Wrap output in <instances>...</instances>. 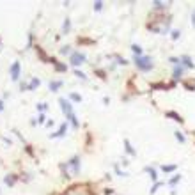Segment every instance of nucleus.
<instances>
[{
	"label": "nucleus",
	"instance_id": "9d476101",
	"mask_svg": "<svg viewBox=\"0 0 195 195\" xmlns=\"http://www.w3.org/2000/svg\"><path fill=\"white\" fill-rule=\"evenodd\" d=\"M124 147H126V152H128V155H131V156H135V155H137V151L131 147L130 140H124Z\"/></svg>",
	"mask_w": 195,
	"mask_h": 195
},
{
	"label": "nucleus",
	"instance_id": "f3484780",
	"mask_svg": "<svg viewBox=\"0 0 195 195\" xmlns=\"http://www.w3.org/2000/svg\"><path fill=\"white\" fill-rule=\"evenodd\" d=\"M69 98L73 99L75 103H80V101H82V96H80V94H75V92H73V94H69Z\"/></svg>",
	"mask_w": 195,
	"mask_h": 195
},
{
	"label": "nucleus",
	"instance_id": "f257e3e1",
	"mask_svg": "<svg viewBox=\"0 0 195 195\" xmlns=\"http://www.w3.org/2000/svg\"><path fill=\"white\" fill-rule=\"evenodd\" d=\"M59 103H60V108H62V112L66 114V117L71 121V124H73V128H78V121H76L75 112H73V105H71L69 101H66L64 98H60V99H59Z\"/></svg>",
	"mask_w": 195,
	"mask_h": 195
},
{
	"label": "nucleus",
	"instance_id": "1a4fd4ad",
	"mask_svg": "<svg viewBox=\"0 0 195 195\" xmlns=\"http://www.w3.org/2000/svg\"><path fill=\"white\" fill-rule=\"evenodd\" d=\"M60 87H62V82H60V80H53V82H50V90H52V92L59 90Z\"/></svg>",
	"mask_w": 195,
	"mask_h": 195
},
{
	"label": "nucleus",
	"instance_id": "423d86ee",
	"mask_svg": "<svg viewBox=\"0 0 195 195\" xmlns=\"http://www.w3.org/2000/svg\"><path fill=\"white\" fill-rule=\"evenodd\" d=\"M66 131H67V122H64V124H60V128L57 130V133H52V138H57V137H64L66 135Z\"/></svg>",
	"mask_w": 195,
	"mask_h": 195
},
{
	"label": "nucleus",
	"instance_id": "2eb2a0df",
	"mask_svg": "<svg viewBox=\"0 0 195 195\" xmlns=\"http://www.w3.org/2000/svg\"><path fill=\"white\" fill-rule=\"evenodd\" d=\"M14 181H16V177H14V176H5V179H4V183L7 184V186H13Z\"/></svg>",
	"mask_w": 195,
	"mask_h": 195
},
{
	"label": "nucleus",
	"instance_id": "6e6552de",
	"mask_svg": "<svg viewBox=\"0 0 195 195\" xmlns=\"http://www.w3.org/2000/svg\"><path fill=\"white\" fill-rule=\"evenodd\" d=\"M50 62H52V64L55 66V69H57V71H62V73H64V71H67V66H66V64H59L55 59H50Z\"/></svg>",
	"mask_w": 195,
	"mask_h": 195
},
{
	"label": "nucleus",
	"instance_id": "20e7f679",
	"mask_svg": "<svg viewBox=\"0 0 195 195\" xmlns=\"http://www.w3.org/2000/svg\"><path fill=\"white\" fill-rule=\"evenodd\" d=\"M67 167L73 169V174L75 176H78L80 174V156H73L69 161H67Z\"/></svg>",
	"mask_w": 195,
	"mask_h": 195
},
{
	"label": "nucleus",
	"instance_id": "aec40b11",
	"mask_svg": "<svg viewBox=\"0 0 195 195\" xmlns=\"http://www.w3.org/2000/svg\"><path fill=\"white\" fill-rule=\"evenodd\" d=\"M179 179H181V176H174V177H172V179L169 181V184H170V186H174V184H176V183H177Z\"/></svg>",
	"mask_w": 195,
	"mask_h": 195
},
{
	"label": "nucleus",
	"instance_id": "6ab92c4d",
	"mask_svg": "<svg viewBox=\"0 0 195 195\" xmlns=\"http://www.w3.org/2000/svg\"><path fill=\"white\" fill-rule=\"evenodd\" d=\"M69 28H71V22H69V20H66V22H64V27H62L64 34H67V32H69Z\"/></svg>",
	"mask_w": 195,
	"mask_h": 195
},
{
	"label": "nucleus",
	"instance_id": "ddd939ff",
	"mask_svg": "<svg viewBox=\"0 0 195 195\" xmlns=\"http://www.w3.org/2000/svg\"><path fill=\"white\" fill-rule=\"evenodd\" d=\"M131 52L135 53V57H142V48H140L138 45H133V46H131Z\"/></svg>",
	"mask_w": 195,
	"mask_h": 195
},
{
	"label": "nucleus",
	"instance_id": "a878e982",
	"mask_svg": "<svg viewBox=\"0 0 195 195\" xmlns=\"http://www.w3.org/2000/svg\"><path fill=\"white\" fill-rule=\"evenodd\" d=\"M176 138L179 142H184V135H183V133H179V131H176Z\"/></svg>",
	"mask_w": 195,
	"mask_h": 195
},
{
	"label": "nucleus",
	"instance_id": "9b49d317",
	"mask_svg": "<svg viewBox=\"0 0 195 195\" xmlns=\"http://www.w3.org/2000/svg\"><path fill=\"white\" fill-rule=\"evenodd\" d=\"M183 66L179 64V66H176V67H174V78H181V75H183Z\"/></svg>",
	"mask_w": 195,
	"mask_h": 195
},
{
	"label": "nucleus",
	"instance_id": "4468645a",
	"mask_svg": "<svg viewBox=\"0 0 195 195\" xmlns=\"http://www.w3.org/2000/svg\"><path fill=\"white\" fill-rule=\"evenodd\" d=\"M144 170H146V172H149V174H151V179H152V181H156V179H158V176H156V170L152 169V167H146V169H144Z\"/></svg>",
	"mask_w": 195,
	"mask_h": 195
},
{
	"label": "nucleus",
	"instance_id": "c85d7f7f",
	"mask_svg": "<svg viewBox=\"0 0 195 195\" xmlns=\"http://www.w3.org/2000/svg\"><path fill=\"white\" fill-rule=\"evenodd\" d=\"M45 114H39V117H37V122H39V124H43V122H45Z\"/></svg>",
	"mask_w": 195,
	"mask_h": 195
},
{
	"label": "nucleus",
	"instance_id": "f03ea898",
	"mask_svg": "<svg viewBox=\"0 0 195 195\" xmlns=\"http://www.w3.org/2000/svg\"><path fill=\"white\" fill-rule=\"evenodd\" d=\"M135 64L140 71H151L152 69V60H151V57H146V55L135 57Z\"/></svg>",
	"mask_w": 195,
	"mask_h": 195
},
{
	"label": "nucleus",
	"instance_id": "5701e85b",
	"mask_svg": "<svg viewBox=\"0 0 195 195\" xmlns=\"http://www.w3.org/2000/svg\"><path fill=\"white\" fill-rule=\"evenodd\" d=\"M46 108H48V105H46V103H39V105H37V110H39V112H45Z\"/></svg>",
	"mask_w": 195,
	"mask_h": 195
},
{
	"label": "nucleus",
	"instance_id": "c756f323",
	"mask_svg": "<svg viewBox=\"0 0 195 195\" xmlns=\"http://www.w3.org/2000/svg\"><path fill=\"white\" fill-rule=\"evenodd\" d=\"M115 172L119 174V176H121V177H124V176H128V174H126V172H121V169H119V167H115Z\"/></svg>",
	"mask_w": 195,
	"mask_h": 195
},
{
	"label": "nucleus",
	"instance_id": "2f4dec72",
	"mask_svg": "<svg viewBox=\"0 0 195 195\" xmlns=\"http://www.w3.org/2000/svg\"><path fill=\"white\" fill-rule=\"evenodd\" d=\"M4 110V101H0V112Z\"/></svg>",
	"mask_w": 195,
	"mask_h": 195
},
{
	"label": "nucleus",
	"instance_id": "b1692460",
	"mask_svg": "<svg viewBox=\"0 0 195 195\" xmlns=\"http://www.w3.org/2000/svg\"><path fill=\"white\" fill-rule=\"evenodd\" d=\"M152 5H155L156 9H165V7H167V5L163 4V2H155V4H152Z\"/></svg>",
	"mask_w": 195,
	"mask_h": 195
},
{
	"label": "nucleus",
	"instance_id": "cd10ccee",
	"mask_svg": "<svg viewBox=\"0 0 195 195\" xmlns=\"http://www.w3.org/2000/svg\"><path fill=\"white\" fill-rule=\"evenodd\" d=\"M160 186H161V183H158V181H156V183H155V186L151 188V193H155V192H156V190H158Z\"/></svg>",
	"mask_w": 195,
	"mask_h": 195
},
{
	"label": "nucleus",
	"instance_id": "f8f14e48",
	"mask_svg": "<svg viewBox=\"0 0 195 195\" xmlns=\"http://www.w3.org/2000/svg\"><path fill=\"white\" fill-rule=\"evenodd\" d=\"M39 84H41V82L37 78H32V80H30V84H28V90H34L36 87H39Z\"/></svg>",
	"mask_w": 195,
	"mask_h": 195
},
{
	"label": "nucleus",
	"instance_id": "bb28decb",
	"mask_svg": "<svg viewBox=\"0 0 195 195\" xmlns=\"http://www.w3.org/2000/svg\"><path fill=\"white\" fill-rule=\"evenodd\" d=\"M75 75H76V76H78V78H82V80H85V78H87V76H85V75H84V73H82V71H78V69H76V71H75Z\"/></svg>",
	"mask_w": 195,
	"mask_h": 195
},
{
	"label": "nucleus",
	"instance_id": "412c9836",
	"mask_svg": "<svg viewBox=\"0 0 195 195\" xmlns=\"http://www.w3.org/2000/svg\"><path fill=\"white\" fill-rule=\"evenodd\" d=\"M60 53H62V55H67V53H71L69 46H62V48H60Z\"/></svg>",
	"mask_w": 195,
	"mask_h": 195
},
{
	"label": "nucleus",
	"instance_id": "0eeeda50",
	"mask_svg": "<svg viewBox=\"0 0 195 195\" xmlns=\"http://www.w3.org/2000/svg\"><path fill=\"white\" fill-rule=\"evenodd\" d=\"M179 62H181L183 66H186V67H193V62H192V59H190L188 55H183V57L179 59Z\"/></svg>",
	"mask_w": 195,
	"mask_h": 195
},
{
	"label": "nucleus",
	"instance_id": "4be33fe9",
	"mask_svg": "<svg viewBox=\"0 0 195 195\" xmlns=\"http://www.w3.org/2000/svg\"><path fill=\"white\" fill-rule=\"evenodd\" d=\"M103 9V2H94V11H101Z\"/></svg>",
	"mask_w": 195,
	"mask_h": 195
},
{
	"label": "nucleus",
	"instance_id": "7ed1b4c3",
	"mask_svg": "<svg viewBox=\"0 0 195 195\" xmlns=\"http://www.w3.org/2000/svg\"><path fill=\"white\" fill-rule=\"evenodd\" d=\"M69 62L73 64V66H80V64L85 62V55L80 53V52H73V53H71V57H69Z\"/></svg>",
	"mask_w": 195,
	"mask_h": 195
},
{
	"label": "nucleus",
	"instance_id": "dca6fc26",
	"mask_svg": "<svg viewBox=\"0 0 195 195\" xmlns=\"http://www.w3.org/2000/svg\"><path fill=\"white\" fill-rule=\"evenodd\" d=\"M167 117H174V121H179V122H183V117H181V115H177L176 112H167Z\"/></svg>",
	"mask_w": 195,
	"mask_h": 195
},
{
	"label": "nucleus",
	"instance_id": "7c9ffc66",
	"mask_svg": "<svg viewBox=\"0 0 195 195\" xmlns=\"http://www.w3.org/2000/svg\"><path fill=\"white\" fill-rule=\"evenodd\" d=\"M192 23H193V27H195V11H193V16H192Z\"/></svg>",
	"mask_w": 195,
	"mask_h": 195
},
{
	"label": "nucleus",
	"instance_id": "39448f33",
	"mask_svg": "<svg viewBox=\"0 0 195 195\" xmlns=\"http://www.w3.org/2000/svg\"><path fill=\"white\" fill-rule=\"evenodd\" d=\"M9 73H11V78H13L14 82L20 78V62H18V60L11 64V69H9Z\"/></svg>",
	"mask_w": 195,
	"mask_h": 195
},
{
	"label": "nucleus",
	"instance_id": "393cba45",
	"mask_svg": "<svg viewBox=\"0 0 195 195\" xmlns=\"http://www.w3.org/2000/svg\"><path fill=\"white\" fill-rule=\"evenodd\" d=\"M179 36H181V32H179V30H172V39H174V41H176Z\"/></svg>",
	"mask_w": 195,
	"mask_h": 195
},
{
	"label": "nucleus",
	"instance_id": "a211bd4d",
	"mask_svg": "<svg viewBox=\"0 0 195 195\" xmlns=\"http://www.w3.org/2000/svg\"><path fill=\"white\" fill-rule=\"evenodd\" d=\"M161 170L163 172H172V170H176V165H163Z\"/></svg>",
	"mask_w": 195,
	"mask_h": 195
}]
</instances>
